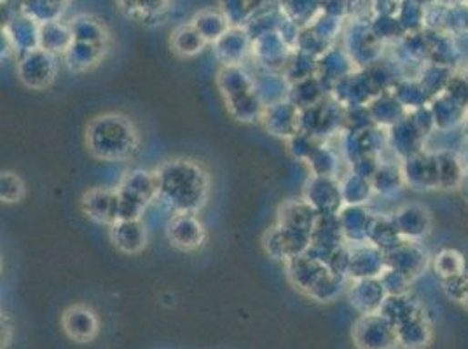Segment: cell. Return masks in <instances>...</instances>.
Instances as JSON below:
<instances>
[{"mask_svg":"<svg viewBox=\"0 0 468 349\" xmlns=\"http://www.w3.org/2000/svg\"><path fill=\"white\" fill-rule=\"evenodd\" d=\"M158 201L175 213L199 211L210 196V177L205 168L188 158H175L154 171Z\"/></svg>","mask_w":468,"mask_h":349,"instance_id":"obj_1","label":"cell"},{"mask_svg":"<svg viewBox=\"0 0 468 349\" xmlns=\"http://www.w3.org/2000/svg\"><path fill=\"white\" fill-rule=\"evenodd\" d=\"M87 150L100 161H127L140 147L135 124L123 114H102L86 128Z\"/></svg>","mask_w":468,"mask_h":349,"instance_id":"obj_2","label":"cell"},{"mask_svg":"<svg viewBox=\"0 0 468 349\" xmlns=\"http://www.w3.org/2000/svg\"><path fill=\"white\" fill-rule=\"evenodd\" d=\"M219 86L229 112L241 123L262 119L264 103L257 93L256 79L239 65H224L219 72Z\"/></svg>","mask_w":468,"mask_h":349,"instance_id":"obj_3","label":"cell"},{"mask_svg":"<svg viewBox=\"0 0 468 349\" xmlns=\"http://www.w3.org/2000/svg\"><path fill=\"white\" fill-rule=\"evenodd\" d=\"M357 349H399L397 327L382 313L362 314L351 332Z\"/></svg>","mask_w":468,"mask_h":349,"instance_id":"obj_4","label":"cell"},{"mask_svg":"<svg viewBox=\"0 0 468 349\" xmlns=\"http://www.w3.org/2000/svg\"><path fill=\"white\" fill-rule=\"evenodd\" d=\"M55 76H56L55 55L39 47L20 56L18 77L25 86L32 89H43L55 81Z\"/></svg>","mask_w":468,"mask_h":349,"instance_id":"obj_5","label":"cell"},{"mask_svg":"<svg viewBox=\"0 0 468 349\" xmlns=\"http://www.w3.org/2000/svg\"><path fill=\"white\" fill-rule=\"evenodd\" d=\"M342 121L340 103L329 102L327 98L300 110V131H306L317 140L332 135Z\"/></svg>","mask_w":468,"mask_h":349,"instance_id":"obj_6","label":"cell"},{"mask_svg":"<svg viewBox=\"0 0 468 349\" xmlns=\"http://www.w3.org/2000/svg\"><path fill=\"white\" fill-rule=\"evenodd\" d=\"M287 271L289 280L292 282L294 288L308 297H311L317 292V288L323 283V280L332 272L325 262L308 253L287 261Z\"/></svg>","mask_w":468,"mask_h":349,"instance_id":"obj_7","label":"cell"},{"mask_svg":"<svg viewBox=\"0 0 468 349\" xmlns=\"http://www.w3.org/2000/svg\"><path fill=\"white\" fill-rule=\"evenodd\" d=\"M62 329L70 341L87 344L100 334V320L93 309L85 304H74L64 311Z\"/></svg>","mask_w":468,"mask_h":349,"instance_id":"obj_8","label":"cell"},{"mask_svg":"<svg viewBox=\"0 0 468 349\" xmlns=\"http://www.w3.org/2000/svg\"><path fill=\"white\" fill-rule=\"evenodd\" d=\"M306 201L319 211V215H340L344 205L340 182L334 177L313 175L306 185Z\"/></svg>","mask_w":468,"mask_h":349,"instance_id":"obj_9","label":"cell"},{"mask_svg":"<svg viewBox=\"0 0 468 349\" xmlns=\"http://www.w3.org/2000/svg\"><path fill=\"white\" fill-rule=\"evenodd\" d=\"M83 211L87 215V219L114 226L119 221V196L117 189H104V187H93L83 196Z\"/></svg>","mask_w":468,"mask_h":349,"instance_id":"obj_10","label":"cell"},{"mask_svg":"<svg viewBox=\"0 0 468 349\" xmlns=\"http://www.w3.org/2000/svg\"><path fill=\"white\" fill-rule=\"evenodd\" d=\"M262 121L271 135L290 140L300 131V108L290 100L270 105L264 108Z\"/></svg>","mask_w":468,"mask_h":349,"instance_id":"obj_11","label":"cell"},{"mask_svg":"<svg viewBox=\"0 0 468 349\" xmlns=\"http://www.w3.org/2000/svg\"><path fill=\"white\" fill-rule=\"evenodd\" d=\"M168 240L184 251L198 250L205 241V227L194 213H175L168 224Z\"/></svg>","mask_w":468,"mask_h":349,"instance_id":"obj_12","label":"cell"},{"mask_svg":"<svg viewBox=\"0 0 468 349\" xmlns=\"http://www.w3.org/2000/svg\"><path fill=\"white\" fill-rule=\"evenodd\" d=\"M404 182L418 190H428V187H441L439 185V166H437V154H412L405 158L402 166Z\"/></svg>","mask_w":468,"mask_h":349,"instance_id":"obj_13","label":"cell"},{"mask_svg":"<svg viewBox=\"0 0 468 349\" xmlns=\"http://www.w3.org/2000/svg\"><path fill=\"white\" fill-rule=\"evenodd\" d=\"M386 269V257L383 250H380L371 243L355 245L350 253V267L348 276L353 280L363 278H380Z\"/></svg>","mask_w":468,"mask_h":349,"instance_id":"obj_14","label":"cell"},{"mask_svg":"<svg viewBox=\"0 0 468 349\" xmlns=\"http://www.w3.org/2000/svg\"><path fill=\"white\" fill-rule=\"evenodd\" d=\"M384 257L388 269L404 274L411 282L422 274V269L426 266L425 250H422L414 241H401L393 250L386 251Z\"/></svg>","mask_w":468,"mask_h":349,"instance_id":"obj_15","label":"cell"},{"mask_svg":"<svg viewBox=\"0 0 468 349\" xmlns=\"http://www.w3.org/2000/svg\"><path fill=\"white\" fill-rule=\"evenodd\" d=\"M121 13L146 26L163 25L170 15L171 0H116Z\"/></svg>","mask_w":468,"mask_h":349,"instance_id":"obj_16","label":"cell"},{"mask_svg":"<svg viewBox=\"0 0 468 349\" xmlns=\"http://www.w3.org/2000/svg\"><path fill=\"white\" fill-rule=\"evenodd\" d=\"M350 303L361 314H374L383 308L388 297L380 278H363L355 280L350 288Z\"/></svg>","mask_w":468,"mask_h":349,"instance_id":"obj_17","label":"cell"},{"mask_svg":"<svg viewBox=\"0 0 468 349\" xmlns=\"http://www.w3.org/2000/svg\"><path fill=\"white\" fill-rule=\"evenodd\" d=\"M392 219L401 238L407 241H416L425 238L432 229V215L428 213L425 206H402Z\"/></svg>","mask_w":468,"mask_h":349,"instance_id":"obj_18","label":"cell"},{"mask_svg":"<svg viewBox=\"0 0 468 349\" xmlns=\"http://www.w3.org/2000/svg\"><path fill=\"white\" fill-rule=\"evenodd\" d=\"M215 53L224 65H241L252 53V39L243 26H231L220 39L213 42Z\"/></svg>","mask_w":468,"mask_h":349,"instance_id":"obj_19","label":"cell"},{"mask_svg":"<svg viewBox=\"0 0 468 349\" xmlns=\"http://www.w3.org/2000/svg\"><path fill=\"white\" fill-rule=\"evenodd\" d=\"M110 241L123 253H138L148 247V229L142 219L119 221L110 226Z\"/></svg>","mask_w":468,"mask_h":349,"instance_id":"obj_20","label":"cell"},{"mask_svg":"<svg viewBox=\"0 0 468 349\" xmlns=\"http://www.w3.org/2000/svg\"><path fill=\"white\" fill-rule=\"evenodd\" d=\"M121 194L133 200L138 205L148 206L154 200H158V180L156 173L146 169H133L127 173L117 187Z\"/></svg>","mask_w":468,"mask_h":349,"instance_id":"obj_21","label":"cell"},{"mask_svg":"<svg viewBox=\"0 0 468 349\" xmlns=\"http://www.w3.org/2000/svg\"><path fill=\"white\" fill-rule=\"evenodd\" d=\"M39 36L41 25L30 20L23 13H18V16H15L5 26V39L11 42L13 49L20 53V56L34 49H39Z\"/></svg>","mask_w":468,"mask_h":349,"instance_id":"obj_22","label":"cell"},{"mask_svg":"<svg viewBox=\"0 0 468 349\" xmlns=\"http://www.w3.org/2000/svg\"><path fill=\"white\" fill-rule=\"evenodd\" d=\"M319 217V211L308 201L292 200V201H285L283 205L280 206L278 224L313 234V229L317 226Z\"/></svg>","mask_w":468,"mask_h":349,"instance_id":"obj_23","label":"cell"},{"mask_svg":"<svg viewBox=\"0 0 468 349\" xmlns=\"http://www.w3.org/2000/svg\"><path fill=\"white\" fill-rule=\"evenodd\" d=\"M399 346L402 349H426L432 344L433 330L425 311L397 327Z\"/></svg>","mask_w":468,"mask_h":349,"instance_id":"obj_24","label":"cell"},{"mask_svg":"<svg viewBox=\"0 0 468 349\" xmlns=\"http://www.w3.org/2000/svg\"><path fill=\"white\" fill-rule=\"evenodd\" d=\"M423 311L425 309L422 306V303L407 292L402 295H388L380 313L386 316L395 327H399Z\"/></svg>","mask_w":468,"mask_h":349,"instance_id":"obj_25","label":"cell"},{"mask_svg":"<svg viewBox=\"0 0 468 349\" xmlns=\"http://www.w3.org/2000/svg\"><path fill=\"white\" fill-rule=\"evenodd\" d=\"M74 44V34L70 30V25H64L60 21L41 25V36H39V47L51 53V55H65L70 46Z\"/></svg>","mask_w":468,"mask_h":349,"instance_id":"obj_26","label":"cell"},{"mask_svg":"<svg viewBox=\"0 0 468 349\" xmlns=\"http://www.w3.org/2000/svg\"><path fill=\"white\" fill-rule=\"evenodd\" d=\"M106 49L107 47L102 46L74 41L70 49L64 55L65 62L72 72H86L100 63L106 55Z\"/></svg>","mask_w":468,"mask_h":349,"instance_id":"obj_27","label":"cell"},{"mask_svg":"<svg viewBox=\"0 0 468 349\" xmlns=\"http://www.w3.org/2000/svg\"><path fill=\"white\" fill-rule=\"evenodd\" d=\"M280 11L298 25L299 28H308L313 25V21L323 13L321 0H281Z\"/></svg>","mask_w":468,"mask_h":349,"instance_id":"obj_28","label":"cell"},{"mask_svg":"<svg viewBox=\"0 0 468 349\" xmlns=\"http://www.w3.org/2000/svg\"><path fill=\"white\" fill-rule=\"evenodd\" d=\"M270 0H220V11L231 26H245L262 9L270 7Z\"/></svg>","mask_w":468,"mask_h":349,"instance_id":"obj_29","label":"cell"},{"mask_svg":"<svg viewBox=\"0 0 468 349\" xmlns=\"http://www.w3.org/2000/svg\"><path fill=\"white\" fill-rule=\"evenodd\" d=\"M170 44L173 53H177L182 58H192V56L203 53V49L207 47L209 42L205 41V37L196 30V26L189 23V25L178 26L173 32Z\"/></svg>","mask_w":468,"mask_h":349,"instance_id":"obj_30","label":"cell"},{"mask_svg":"<svg viewBox=\"0 0 468 349\" xmlns=\"http://www.w3.org/2000/svg\"><path fill=\"white\" fill-rule=\"evenodd\" d=\"M70 30L74 34V41L86 42L93 46L107 47L108 34H107L104 23L93 16L81 15L76 20L70 21Z\"/></svg>","mask_w":468,"mask_h":349,"instance_id":"obj_31","label":"cell"},{"mask_svg":"<svg viewBox=\"0 0 468 349\" xmlns=\"http://www.w3.org/2000/svg\"><path fill=\"white\" fill-rule=\"evenodd\" d=\"M191 23L209 44L219 41L231 28L222 11H201L192 18Z\"/></svg>","mask_w":468,"mask_h":349,"instance_id":"obj_32","label":"cell"},{"mask_svg":"<svg viewBox=\"0 0 468 349\" xmlns=\"http://www.w3.org/2000/svg\"><path fill=\"white\" fill-rule=\"evenodd\" d=\"M371 184L376 192H382L383 196H392L399 190V187L405 184L402 169L395 168V165H380L378 171L371 179Z\"/></svg>","mask_w":468,"mask_h":349,"instance_id":"obj_33","label":"cell"},{"mask_svg":"<svg viewBox=\"0 0 468 349\" xmlns=\"http://www.w3.org/2000/svg\"><path fill=\"white\" fill-rule=\"evenodd\" d=\"M372 184L369 179H363L359 175H350L348 180H344L341 184V192H342V200L346 205L362 206L372 194Z\"/></svg>","mask_w":468,"mask_h":349,"instance_id":"obj_34","label":"cell"},{"mask_svg":"<svg viewBox=\"0 0 468 349\" xmlns=\"http://www.w3.org/2000/svg\"><path fill=\"white\" fill-rule=\"evenodd\" d=\"M308 163H310V168L315 177H334L336 179L338 158L331 149L319 145L315 149V152L310 156Z\"/></svg>","mask_w":468,"mask_h":349,"instance_id":"obj_35","label":"cell"},{"mask_svg":"<svg viewBox=\"0 0 468 349\" xmlns=\"http://www.w3.org/2000/svg\"><path fill=\"white\" fill-rule=\"evenodd\" d=\"M435 271L441 274L443 280L460 276L465 272V261H463L462 253L447 248L435 257Z\"/></svg>","mask_w":468,"mask_h":349,"instance_id":"obj_36","label":"cell"},{"mask_svg":"<svg viewBox=\"0 0 468 349\" xmlns=\"http://www.w3.org/2000/svg\"><path fill=\"white\" fill-rule=\"evenodd\" d=\"M25 184L22 177L11 171H4L0 177V200L5 205H15L20 203L25 196Z\"/></svg>","mask_w":468,"mask_h":349,"instance_id":"obj_37","label":"cell"},{"mask_svg":"<svg viewBox=\"0 0 468 349\" xmlns=\"http://www.w3.org/2000/svg\"><path fill=\"white\" fill-rule=\"evenodd\" d=\"M462 304H463V308L467 309L468 311V285L467 290H465V293H463V297H462V301H460Z\"/></svg>","mask_w":468,"mask_h":349,"instance_id":"obj_38","label":"cell"}]
</instances>
